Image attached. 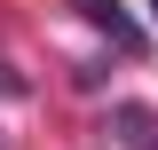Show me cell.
Here are the masks:
<instances>
[{
	"instance_id": "obj_2",
	"label": "cell",
	"mask_w": 158,
	"mask_h": 150,
	"mask_svg": "<svg viewBox=\"0 0 158 150\" xmlns=\"http://www.w3.org/2000/svg\"><path fill=\"white\" fill-rule=\"evenodd\" d=\"M111 134L127 150H158V119L142 111V103H118V111H111Z\"/></svg>"
},
{
	"instance_id": "obj_3",
	"label": "cell",
	"mask_w": 158,
	"mask_h": 150,
	"mask_svg": "<svg viewBox=\"0 0 158 150\" xmlns=\"http://www.w3.org/2000/svg\"><path fill=\"white\" fill-rule=\"evenodd\" d=\"M150 24H158V0H150Z\"/></svg>"
},
{
	"instance_id": "obj_1",
	"label": "cell",
	"mask_w": 158,
	"mask_h": 150,
	"mask_svg": "<svg viewBox=\"0 0 158 150\" xmlns=\"http://www.w3.org/2000/svg\"><path fill=\"white\" fill-rule=\"evenodd\" d=\"M71 8H79L87 24H95V32H111V48H118V56H135V48H142V24L127 16L118 0H71Z\"/></svg>"
}]
</instances>
